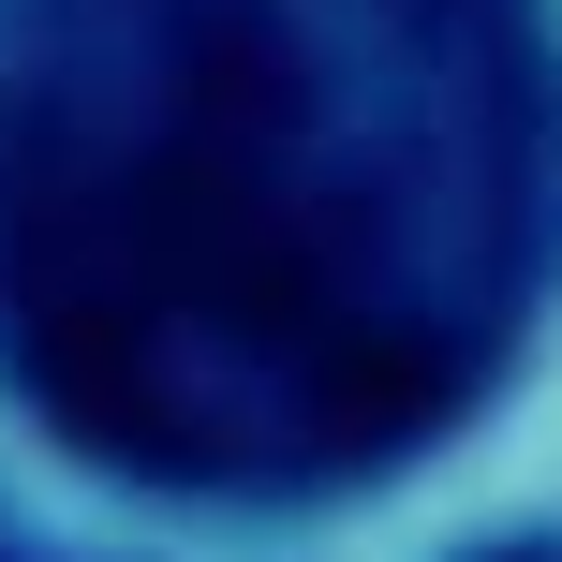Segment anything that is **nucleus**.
<instances>
[{"label":"nucleus","mask_w":562,"mask_h":562,"mask_svg":"<svg viewBox=\"0 0 562 562\" xmlns=\"http://www.w3.org/2000/svg\"><path fill=\"white\" fill-rule=\"evenodd\" d=\"M548 326V0H0V429L45 474L326 533L488 445Z\"/></svg>","instance_id":"1"}]
</instances>
